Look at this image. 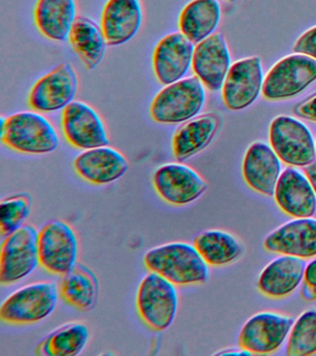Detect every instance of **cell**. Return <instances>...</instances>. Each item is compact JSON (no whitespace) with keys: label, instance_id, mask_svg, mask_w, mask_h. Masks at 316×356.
Wrapping results in <instances>:
<instances>
[{"label":"cell","instance_id":"5","mask_svg":"<svg viewBox=\"0 0 316 356\" xmlns=\"http://www.w3.org/2000/svg\"><path fill=\"white\" fill-rule=\"evenodd\" d=\"M137 309L147 327L155 331L167 330L176 319L178 309L176 285L149 271L138 286Z\"/></svg>","mask_w":316,"mask_h":356},{"label":"cell","instance_id":"14","mask_svg":"<svg viewBox=\"0 0 316 356\" xmlns=\"http://www.w3.org/2000/svg\"><path fill=\"white\" fill-rule=\"evenodd\" d=\"M263 72L259 57L243 58L230 68L222 95L226 107L240 111L249 107L263 91Z\"/></svg>","mask_w":316,"mask_h":356},{"label":"cell","instance_id":"37","mask_svg":"<svg viewBox=\"0 0 316 356\" xmlns=\"http://www.w3.org/2000/svg\"><path fill=\"white\" fill-rule=\"evenodd\" d=\"M229 1L233 2V1H235V0H229Z\"/></svg>","mask_w":316,"mask_h":356},{"label":"cell","instance_id":"31","mask_svg":"<svg viewBox=\"0 0 316 356\" xmlns=\"http://www.w3.org/2000/svg\"><path fill=\"white\" fill-rule=\"evenodd\" d=\"M32 199L27 193H17L5 197L0 203V234L9 236L19 228L31 213Z\"/></svg>","mask_w":316,"mask_h":356},{"label":"cell","instance_id":"28","mask_svg":"<svg viewBox=\"0 0 316 356\" xmlns=\"http://www.w3.org/2000/svg\"><path fill=\"white\" fill-rule=\"evenodd\" d=\"M193 245L210 266H226L242 255L243 247L232 234L209 229L195 236Z\"/></svg>","mask_w":316,"mask_h":356},{"label":"cell","instance_id":"15","mask_svg":"<svg viewBox=\"0 0 316 356\" xmlns=\"http://www.w3.org/2000/svg\"><path fill=\"white\" fill-rule=\"evenodd\" d=\"M194 44L181 32L160 39L152 55V67L158 82L167 86L183 79L192 66Z\"/></svg>","mask_w":316,"mask_h":356},{"label":"cell","instance_id":"33","mask_svg":"<svg viewBox=\"0 0 316 356\" xmlns=\"http://www.w3.org/2000/svg\"><path fill=\"white\" fill-rule=\"evenodd\" d=\"M293 51L316 60V26L310 28L294 44Z\"/></svg>","mask_w":316,"mask_h":356},{"label":"cell","instance_id":"2","mask_svg":"<svg viewBox=\"0 0 316 356\" xmlns=\"http://www.w3.org/2000/svg\"><path fill=\"white\" fill-rule=\"evenodd\" d=\"M0 139L9 149L29 155L53 152L60 143L53 125L32 111H22L7 118L1 116Z\"/></svg>","mask_w":316,"mask_h":356},{"label":"cell","instance_id":"32","mask_svg":"<svg viewBox=\"0 0 316 356\" xmlns=\"http://www.w3.org/2000/svg\"><path fill=\"white\" fill-rule=\"evenodd\" d=\"M301 296L308 302L316 300V257L306 264L302 281Z\"/></svg>","mask_w":316,"mask_h":356},{"label":"cell","instance_id":"3","mask_svg":"<svg viewBox=\"0 0 316 356\" xmlns=\"http://www.w3.org/2000/svg\"><path fill=\"white\" fill-rule=\"evenodd\" d=\"M205 99L201 81L197 76L185 78L165 86L154 97L149 106V115L158 124H181L198 115Z\"/></svg>","mask_w":316,"mask_h":356},{"label":"cell","instance_id":"20","mask_svg":"<svg viewBox=\"0 0 316 356\" xmlns=\"http://www.w3.org/2000/svg\"><path fill=\"white\" fill-rule=\"evenodd\" d=\"M247 185L266 196H274L281 177V161L273 147L255 142L247 150L242 165Z\"/></svg>","mask_w":316,"mask_h":356},{"label":"cell","instance_id":"11","mask_svg":"<svg viewBox=\"0 0 316 356\" xmlns=\"http://www.w3.org/2000/svg\"><path fill=\"white\" fill-rule=\"evenodd\" d=\"M77 90L78 77L76 71L70 63H62L32 86L28 104L38 113H54L73 102Z\"/></svg>","mask_w":316,"mask_h":356},{"label":"cell","instance_id":"8","mask_svg":"<svg viewBox=\"0 0 316 356\" xmlns=\"http://www.w3.org/2000/svg\"><path fill=\"white\" fill-rule=\"evenodd\" d=\"M270 143L280 160L288 165L305 167L316 160V143L309 128L290 116L272 122Z\"/></svg>","mask_w":316,"mask_h":356},{"label":"cell","instance_id":"27","mask_svg":"<svg viewBox=\"0 0 316 356\" xmlns=\"http://www.w3.org/2000/svg\"><path fill=\"white\" fill-rule=\"evenodd\" d=\"M74 52L88 70L96 69L103 60L107 42L101 27L87 17H76L69 33Z\"/></svg>","mask_w":316,"mask_h":356},{"label":"cell","instance_id":"16","mask_svg":"<svg viewBox=\"0 0 316 356\" xmlns=\"http://www.w3.org/2000/svg\"><path fill=\"white\" fill-rule=\"evenodd\" d=\"M230 68L231 57L226 39L221 33H213L196 44L193 72L209 90L218 91L223 88Z\"/></svg>","mask_w":316,"mask_h":356},{"label":"cell","instance_id":"13","mask_svg":"<svg viewBox=\"0 0 316 356\" xmlns=\"http://www.w3.org/2000/svg\"><path fill=\"white\" fill-rule=\"evenodd\" d=\"M62 129L68 143L79 149L108 146L103 122L87 103L73 102L63 110Z\"/></svg>","mask_w":316,"mask_h":356},{"label":"cell","instance_id":"17","mask_svg":"<svg viewBox=\"0 0 316 356\" xmlns=\"http://www.w3.org/2000/svg\"><path fill=\"white\" fill-rule=\"evenodd\" d=\"M263 246L278 254L316 257V219L306 217L285 222L266 236Z\"/></svg>","mask_w":316,"mask_h":356},{"label":"cell","instance_id":"23","mask_svg":"<svg viewBox=\"0 0 316 356\" xmlns=\"http://www.w3.org/2000/svg\"><path fill=\"white\" fill-rule=\"evenodd\" d=\"M220 127V117L205 113L178 128L172 138V152L178 161L188 160L206 149Z\"/></svg>","mask_w":316,"mask_h":356},{"label":"cell","instance_id":"4","mask_svg":"<svg viewBox=\"0 0 316 356\" xmlns=\"http://www.w3.org/2000/svg\"><path fill=\"white\" fill-rule=\"evenodd\" d=\"M57 284L41 281L10 294L0 307V319L12 325H27L51 316L59 300Z\"/></svg>","mask_w":316,"mask_h":356},{"label":"cell","instance_id":"21","mask_svg":"<svg viewBox=\"0 0 316 356\" xmlns=\"http://www.w3.org/2000/svg\"><path fill=\"white\" fill-rule=\"evenodd\" d=\"M142 24L140 0H109L102 11L101 28L108 46L131 40Z\"/></svg>","mask_w":316,"mask_h":356},{"label":"cell","instance_id":"26","mask_svg":"<svg viewBox=\"0 0 316 356\" xmlns=\"http://www.w3.org/2000/svg\"><path fill=\"white\" fill-rule=\"evenodd\" d=\"M220 19L221 6L217 0H192L180 13V32L193 44H198L213 35Z\"/></svg>","mask_w":316,"mask_h":356},{"label":"cell","instance_id":"34","mask_svg":"<svg viewBox=\"0 0 316 356\" xmlns=\"http://www.w3.org/2000/svg\"><path fill=\"white\" fill-rule=\"evenodd\" d=\"M294 113L301 118L316 122V94L295 106Z\"/></svg>","mask_w":316,"mask_h":356},{"label":"cell","instance_id":"29","mask_svg":"<svg viewBox=\"0 0 316 356\" xmlns=\"http://www.w3.org/2000/svg\"><path fill=\"white\" fill-rule=\"evenodd\" d=\"M90 339L88 325L81 322L68 323L46 337L38 347L45 356H76L87 346Z\"/></svg>","mask_w":316,"mask_h":356},{"label":"cell","instance_id":"24","mask_svg":"<svg viewBox=\"0 0 316 356\" xmlns=\"http://www.w3.org/2000/svg\"><path fill=\"white\" fill-rule=\"evenodd\" d=\"M58 289L60 299L79 312H90L98 302V278L84 264H76L62 275Z\"/></svg>","mask_w":316,"mask_h":356},{"label":"cell","instance_id":"6","mask_svg":"<svg viewBox=\"0 0 316 356\" xmlns=\"http://www.w3.org/2000/svg\"><path fill=\"white\" fill-rule=\"evenodd\" d=\"M38 232L26 225L5 236L0 250V282L13 285L28 277L40 266Z\"/></svg>","mask_w":316,"mask_h":356},{"label":"cell","instance_id":"19","mask_svg":"<svg viewBox=\"0 0 316 356\" xmlns=\"http://www.w3.org/2000/svg\"><path fill=\"white\" fill-rule=\"evenodd\" d=\"M274 199L278 207L293 218L313 217L316 213V193L306 175L288 167L277 182Z\"/></svg>","mask_w":316,"mask_h":356},{"label":"cell","instance_id":"9","mask_svg":"<svg viewBox=\"0 0 316 356\" xmlns=\"http://www.w3.org/2000/svg\"><path fill=\"white\" fill-rule=\"evenodd\" d=\"M316 80V60L304 54L282 58L269 71L263 81L266 99H290L301 93Z\"/></svg>","mask_w":316,"mask_h":356},{"label":"cell","instance_id":"25","mask_svg":"<svg viewBox=\"0 0 316 356\" xmlns=\"http://www.w3.org/2000/svg\"><path fill=\"white\" fill-rule=\"evenodd\" d=\"M74 0H38L34 19L38 30L51 40H67L76 21Z\"/></svg>","mask_w":316,"mask_h":356},{"label":"cell","instance_id":"22","mask_svg":"<svg viewBox=\"0 0 316 356\" xmlns=\"http://www.w3.org/2000/svg\"><path fill=\"white\" fill-rule=\"evenodd\" d=\"M305 268L303 259L282 254L263 268L258 288L263 295L274 299L290 296L303 281Z\"/></svg>","mask_w":316,"mask_h":356},{"label":"cell","instance_id":"7","mask_svg":"<svg viewBox=\"0 0 316 356\" xmlns=\"http://www.w3.org/2000/svg\"><path fill=\"white\" fill-rule=\"evenodd\" d=\"M40 266L55 275L70 271L78 257V241L71 225L62 220L47 222L38 232Z\"/></svg>","mask_w":316,"mask_h":356},{"label":"cell","instance_id":"35","mask_svg":"<svg viewBox=\"0 0 316 356\" xmlns=\"http://www.w3.org/2000/svg\"><path fill=\"white\" fill-rule=\"evenodd\" d=\"M304 172L308 179L310 180V184H312L316 193V161L309 164V165L305 166Z\"/></svg>","mask_w":316,"mask_h":356},{"label":"cell","instance_id":"12","mask_svg":"<svg viewBox=\"0 0 316 356\" xmlns=\"http://www.w3.org/2000/svg\"><path fill=\"white\" fill-rule=\"evenodd\" d=\"M152 183L160 199L173 206L195 202L208 188L206 181L195 170L180 163L160 166L154 172Z\"/></svg>","mask_w":316,"mask_h":356},{"label":"cell","instance_id":"36","mask_svg":"<svg viewBox=\"0 0 316 356\" xmlns=\"http://www.w3.org/2000/svg\"><path fill=\"white\" fill-rule=\"evenodd\" d=\"M215 355H251V353L240 347V349H237V348L224 349L221 352L216 353Z\"/></svg>","mask_w":316,"mask_h":356},{"label":"cell","instance_id":"1","mask_svg":"<svg viewBox=\"0 0 316 356\" xmlns=\"http://www.w3.org/2000/svg\"><path fill=\"white\" fill-rule=\"evenodd\" d=\"M144 266L176 286H190L207 282L209 264L194 245L169 242L152 248L145 253Z\"/></svg>","mask_w":316,"mask_h":356},{"label":"cell","instance_id":"10","mask_svg":"<svg viewBox=\"0 0 316 356\" xmlns=\"http://www.w3.org/2000/svg\"><path fill=\"white\" fill-rule=\"evenodd\" d=\"M293 317L276 312H260L244 324L238 345L251 355H270L284 344L293 327Z\"/></svg>","mask_w":316,"mask_h":356},{"label":"cell","instance_id":"30","mask_svg":"<svg viewBox=\"0 0 316 356\" xmlns=\"http://www.w3.org/2000/svg\"><path fill=\"white\" fill-rule=\"evenodd\" d=\"M316 353V308L304 311L294 322L288 335V356H310Z\"/></svg>","mask_w":316,"mask_h":356},{"label":"cell","instance_id":"18","mask_svg":"<svg viewBox=\"0 0 316 356\" xmlns=\"http://www.w3.org/2000/svg\"><path fill=\"white\" fill-rule=\"evenodd\" d=\"M74 169L87 182L103 186L124 177L128 170V163L118 150L102 146L80 153L74 159Z\"/></svg>","mask_w":316,"mask_h":356}]
</instances>
